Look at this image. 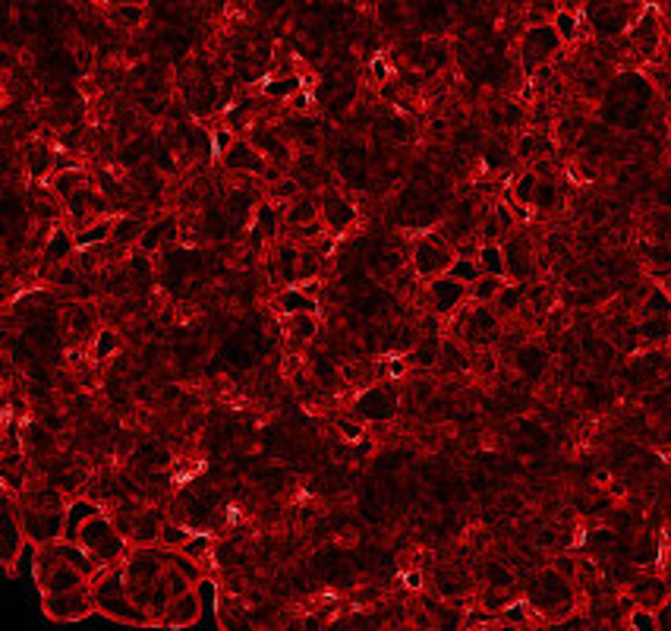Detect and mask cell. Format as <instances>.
I'll return each instance as SVG.
<instances>
[{
  "label": "cell",
  "mask_w": 671,
  "mask_h": 631,
  "mask_svg": "<svg viewBox=\"0 0 671 631\" xmlns=\"http://www.w3.org/2000/svg\"><path fill=\"white\" fill-rule=\"evenodd\" d=\"M668 350H671V341H668Z\"/></svg>",
  "instance_id": "obj_57"
},
{
  "label": "cell",
  "mask_w": 671,
  "mask_h": 631,
  "mask_svg": "<svg viewBox=\"0 0 671 631\" xmlns=\"http://www.w3.org/2000/svg\"><path fill=\"white\" fill-rule=\"evenodd\" d=\"M536 186H539V174L529 168V171H520L514 180H511V186L504 190V199H511V203H520V205H529V209H533Z\"/></svg>",
  "instance_id": "obj_35"
},
{
  "label": "cell",
  "mask_w": 671,
  "mask_h": 631,
  "mask_svg": "<svg viewBox=\"0 0 671 631\" xmlns=\"http://www.w3.org/2000/svg\"><path fill=\"white\" fill-rule=\"evenodd\" d=\"M319 205H322V221L328 224L331 234H340V230H347L353 221H357V209H353V203H347L334 186L331 190L325 186V190L319 193Z\"/></svg>",
  "instance_id": "obj_15"
},
{
  "label": "cell",
  "mask_w": 671,
  "mask_h": 631,
  "mask_svg": "<svg viewBox=\"0 0 671 631\" xmlns=\"http://www.w3.org/2000/svg\"><path fill=\"white\" fill-rule=\"evenodd\" d=\"M91 591H95V609L101 616L114 618V622L124 625H142L149 628L151 618L142 606H136V600L130 597V587H126V572L124 562L120 566H105L95 578H91Z\"/></svg>",
  "instance_id": "obj_1"
},
{
  "label": "cell",
  "mask_w": 671,
  "mask_h": 631,
  "mask_svg": "<svg viewBox=\"0 0 671 631\" xmlns=\"http://www.w3.org/2000/svg\"><path fill=\"white\" fill-rule=\"evenodd\" d=\"M529 612H533V606H529L527 600H514V603H508L502 612H498V622L502 625H527Z\"/></svg>",
  "instance_id": "obj_49"
},
{
  "label": "cell",
  "mask_w": 671,
  "mask_h": 631,
  "mask_svg": "<svg viewBox=\"0 0 671 631\" xmlns=\"http://www.w3.org/2000/svg\"><path fill=\"white\" fill-rule=\"evenodd\" d=\"M643 316H671V290L652 284L643 294Z\"/></svg>",
  "instance_id": "obj_42"
},
{
  "label": "cell",
  "mask_w": 671,
  "mask_h": 631,
  "mask_svg": "<svg viewBox=\"0 0 671 631\" xmlns=\"http://www.w3.org/2000/svg\"><path fill=\"white\" fill-rule=\"evenodd\" d=\"M523 303H527V284L508 281L502 290H498V297H495V303H492V307L498 309V316H502V319H511V316H520Z\"/></svg>",
  "instance_id": "obj_30"
},
{
  "label": "cell",
  "mask_w": 671,
  "mask_h": 631,
  "mask_svg": "<svg viewBox=\"0 0 671 631\" xmlns=\"http://www.w3.org/2000/svg\"><path fill=\"white\" fill-rule=\"evenodd\" d=\"M637 335L643 344L658 348V344L671 341V316H643V323L637 325Z\"/></svg>",
  "instance_id": "obj_31"
},
{
  "label": "cell",
  "mask_w": 671,
  "mask_h": 631,
  "mask_svg": "<svg viewBox=\"0 0 671 631\" xmlns=\"http://www.w3.org/2000/svg\"><path fill=\"white\" fill-rule=\"evenodd\" d=\"M398 411H400V394L394 382L363 388L357 394V402H353V414L363 423H388L398 417Z\"/></svg>",
  "instance_id": "obj_7"
},
{
  "label": "cell",
  "mask_w": 671,
  "mask_h": 631,
  "mask_svg": "<svg viewBox=\"0 0 671 631\" xmlns=\"http://www.w3.org/2000/svg\"><path fill=\"white\" fill-rule=\"evenodd\" d=\"M145 228H149V224H145L142 218L133 215V212H126V215H117V218H114L111 240H114L117 246H124V250L133 253V250L139 246V240H142Z\"/></svg>",
  "instance_id": "obj_25"
},
{
  "label": "cell",
  "mask_w": 671,
  "mask_h": 631,
  "mask_svg": "<svg viewBox=\"0 0 671 631\" xmlns=\"http://www.w3.org/2000/svg\"><path fill=\"white\" fill-rule=\"evenodd\" d=\"M218 161H221L230 174H253V177H262V180H280V177H274L271 161H268V158L262 155L246 136H237V143L230 145V151L224 158H218Z\"/></svg>",
  "instance_id": "obj_10"
},
{
  "label": "cell",
  "mask_w": 671,
  "mask_h": 631,
  "mask_svg": "<svg viewBox=\"0 0 671 631\" xmlns=\"http://www.w3.org/2000/svg\"><path fill=\"white\" fill-rule=\"evenodd\" d=\"M57 151L60 149H51V145L45 143H35L26 149V174L32 180H51L54 174V165H57Z\"/></svg>",
  "instance_id": "obj_23"
},
{
  "label": "cell",
  "mask_w": 671,
  "mask_h": 631,
  "mask_svg": "<svg viewBox=\"0 0 671 631\" xmlns=\"http://www.w3.org/2000/svg\"><path fill=\"white\" fill-rule=\"evenodd\" d=\"M573 600H577L573 581L555 572L552 566L539 568L527 584V603L533 606V612H546L552 622H564V616L573 609Z\"/></svg>",
  "instance_id": "obj_2"
},
{
  "label": "cell",
  "mask_w": 671,
  "mask_h": 631,
  "mask_svg": "<svg viewBox=\"0 0 671 631\" xmlns=\"http://www.w3.org/2000/svg\"><path fill=\"white\" fill-rule=\"evenodd\" d=\"M391 76H394V73H391V66H388L385 57H375V60H372V79H375L378 86H382V82H388Z\"/></svg>",
  "instance_id": "obj_53"
},
{
  "label": "cell",
  "mask_w": 671,
  "mask_h": 631,
  "mask_svg": "<svg viewBox=\"0 0 671 631\" xmlns=\"http://www.w3.org/2000/svg\"><path fill=\"white\" fill-rule=\"evenodd\" d=\"M126 269H130V281L136 294H149L155 288V263H151L149 253L133 250L130 259H126Z\"/></svg>",
  "instance_id": "obj_27"
},
{
  "label": "cell",
  "mask_w": 671,
  "mask_h": 631,
  "mask_svg": "<svg viewBox=\"0 0 671 631\" xmlns=\"http://www.w3.org/2000/svg\"><path fill=\"white\" fill-rule=\"evenodd\" d=\"M624 591L637 600V606H646V609L658 612V606H662L671 593V581H668V575H656L652 568H640L637 578H633Z\"/></svg>",
  "instance_id": "obj_13"
},
{
  "label": "cell",
  "mask_w": 671,
  "mask_h": 631,
  "mask_svg": "<svg viewBox=\"0 0 671 631\" xmlns=\"http://www.w3.org/2000/svg\"><path fill=\"white\" fill-rule=\"evenodd\" d=\"M454 259H457L454 244H451L442 230L423 234L410 250V265H413V272H417V278H423V281H432V278L444 275Z\"/></svg>",
  "instance_id": "obj_5"
},
{
  "label": "cell",
  "mask_w": 671,
  "mask_h": 631,
  "mask_svg": "<svg viewBox=\"0 0 671 631\" xmlns=\"http://www.w3.org/2000/svg\"><path fill=\"white\" fill-rule=\"evenodd\" d=\"M423 584H426V581H423V572H417V568L404 575V587H407V591H423Z\"/></svg>",
  "instance_id": "obj_55"
},
{
  "label": "cell",
  "mask_w": 671,
  "mask_h": 631,
  "mask_svg": "<svg viewBox=\"0 0 671 631\" xmlns=\"http://www.w3.org/2000/svg\"><path fill=\"white\" fill-rule=\"evenodd\" d=\"M548 360H552V354L536 341H520L514 350V369L529 382H539L542 376H546Z\"/></svg>",
  "instance_id": "obj_17"
},
{
  "label": "cell",
  "mask_w": 671,
  "mask_h": 631,
  "mask_svg": "<svg viewBox=\"0 0 671 631\" xmlns=\"http://www.w3.org/2000/svg\"><path fill=\"white\" fill-rule=\"evenodd\" d=\"M164 521H168V518H164L161 508L145 506L142 512H139V518H136V527H133L130 543L133 546H158V543H161Z\"/></svg>",
  "instance_id": "obj_20"
},
{
  "label": "cell",
  "mask_w": 671,
  "mask_h": 631,
  "mask_svg": "<svg viewBox=\"0 0 671 631\" xmlns=\"http://www.w3.org/2000/svg\"><path fill=\"white\" fill-rule=\"evenodd\" d=\"M656 616H658V631H671V593H668V600L658 606Z\"/></svg>",
  "instance_id": "obj_54"
},
{
  "label": "cell",
  "mask_w": 671,
  "mask_h": 631,
  "mask_svg": "<svg viewBox=\"0 0 671 631\" xmlns=\"http://www.w3.org/2000/svg\"><path fill=\"white\" fill-rule=\"evenodd\" d=\"M552 568H555V572L564 575V578L577 581V575H581V559H577V556H555Z\"/></svg>",
  "instance_id": "obj_52"
},
{
  "label": "cell",
  "mask_w": 671,
  "mask_h": 631,
  "mask_svg": "<svg viewBox=\"0 0 671 631\" xmlns=\"http://www.w3.org/2000/svg\"><path fill=\"white\" fill-rule=\"evenodd\" d=\"M183 552L193 556L196 562H211L215 559V537H211L209 531H196L189 537V543L183 546Z\"/></svg>",
  "instance_id": "obj_44"
},
{
  "label": "cell",
  "mask_w": 671,
  "mask_h": 631,
  "mask_svg": "<svg viewBox=\"0 0 671 631\" xmlns=\"http://www.w3.org/2000/svg\"><path fill=\"white\" fill-rule=\"evenodd\" d=\"M508 284V278L498 275H483L476 284H469V303H495L498 290Z\"/></svg>",
  "instance_id": "obj_40"
},
{
  "label": "cell",
  "mask_w": 671,
  "mask_h": 631,
  "mask_svg": "<svg viewBox=\"0 0 671 631\" xmlns=\"http://www.w3.org/2000/svg\"><path fill=\"white\" fill-rule=\"evenodd\" d=\"M111 22L120 29H139L145 22V4H117L111 10Z\"/></svg>",
  "instance_id": "obj_45"
},
{
  "label": "cell",
  "mask_w": 671,
  "mask_h": 631,
  "mask_svg": "<svg viewBox=\"0 0 671 631\" xmlns=\"http://www.w3.org/2000/svg\"><path fill=\"white\" fill-rule=\"evenodd\" d=\"M483 275H498L508 278V265H504V246L502 244H483L479 246V256H476Z\"/></svg>",
  "instance_id": "obj_37"
},
{
  "label": "cell",
  "mask_w": 671,
  "mask_h": 631,
  "mask_svg": "<svg viewBox=\"0 0 671 631\" xmlns=\"http://www.w3.org/2000/svg\"><path fill=\"white\" fill-rule=\"evenodd\" d=\"M442 341H444L442 332H419V341L413 344V350H410V354H404V357L410 360V367L435 369L438 357H442Z\"/></svg>",
  "instance_id": "obj_22"
},
{
  "label": "cell",
  "mask_w": 671,
  "mask_h": 631,
  "mask_svg": "<svg viewBox=\"0 0 671 631\" xmlns=\"http://www.w3.org/2000/svg\"><path fill=\"white\" fill-rule=\"evenodd\" d=\"M627 559L637 568H656L662 562V543H658L656 531H640L627 543Z\"/></svg>",
  "instance_id": "obj_18"
},
{
  "label": "cell",
  "mask_w": 671,
  "mask_h": 631,
  "mask_svg": "<svg viewBox=\"0 0 671 631\" xmlns=\"http://www.w3.org/2000/svg\"><path fill=\"white\" fill-rule=\"evenodd\" d=\"M47 186H51L54 196H57L60 203H66V199H70L73 193H79L82 186H89V174H85L82 168H70V171L54 174V177L47 180Z\"/></svg>",
  "instance_id": "obj_33"
},
{
  "label": "cell",
  "mask_w": 671,
  "mask_h": 631,
  "mask_svg": "<svg viewBox=\"0 0 671 631\" xmlns=\"http://www.w3.org/2000/svg\"><path fill=\"white\" fill-rule=\"evenodd\" d=\"M193 524H183V521H164V531H161V546L168 549H183L193 537Z\"/></svg>",
  "instance_id": "obj_46"
},
{
  "label": "cell",
  "mask_w": 671,
  "mask_h": 631,
  "mask_svg": "<svg viewBox=\"0 0 671 631\" xmlns=\"http://www.w3.org/2000/svg\"><path fill=\"white\" fill-rule=\"evenodd\" d=\"M176 237H180V218L174 215V212H164V215L151 218L149 228H145L142 240H139L136 250L149 253V256H158L161 250H168L170 244H174Z\"/></svg>",
  "instance_id": "obj_14"
},
{
  "label": "cell",
  "mask_w": 671,
  "mask_h": 631,
  "mask_svg": "<svg viewBox=\"0 0 671 631\" xmlns=\"http://www.w3.org/2000/svg\"><path fill=\"white\" fill-rule=\"evenodd\" d=\"M22 524H26V537L32 543H51V540L64 537L66 527V508H32L22 506Z\"/></svg>",
  "instance_id": "obj_11"
},
{
  "label": "cell",
  "mask_w": 671,
  "mask_h": 631,
  "mask_svg": "<svg viewBox=\"0 0 671 631\" xmlns=\"http://www.w3.org/2000/svg\"><path fill=\"white\" fill-rule=\"evenodd\" d=\"M426 297H429V309L442 319H454L469 300V284L457 281L451 275H438L426 281Z\"/></svg>",
  "instance_id": "obj_9"
},
{
  "label": "cell",
  "mask_w": 671,
  "mask_h": 631,
  "mask_svg": "<svg viewBox=\"0 0 671 631\" xmlns=\"http://www.w3.org/2000/svg\"><path fill=\"white\" fill-rule=\"evenodd\" d=\"M303 89V76H297V73H290V76H268L265 82H262V95H265L268 101H287L294 92H300Z\"/></svg>",
  "instance_id": "obj_36"
},
{
  "label": "cell",
  "mask_w": 671,
  "mask_h": 631,
  "mask_svg": "<svg viewBox=\"0 0 671 631\" xmlns=\"http://www.w3.org/2000/svg\"><path fill=\"white\" fill-rule=\"evenodd\" d=\"M274 307L280 316L290 313H319V297L309 294L303 284H290V288H280V294L274 297Z\"/></svg>",
  "instance_id": "obj_21"
},
{
  "label": "cell",
  "mask_w": 671,
  "mask_h": 631,
  "mask_svg": "<svg viewBox=\"0 0 671 631\" xmlns=\"http://www.w3.org/2000/svg\"><path fill=\"white\" fill-rule=\"evenodd\" d=\"M502 246H504V265H508V281L527 284L529 278L536 275V250H533V244H529L520 230H514V234L504 237Z\"/></svg>",
  "instance_id": "obj_12"
},
{
  "label": "cell",
  "mask_w": 671,
  "mask_h": 631,
  "mask_svg": "<svg viewBox=\"0 0 671 631\" xmlns=\"http://www.w3.org/2000/svg\"><path fill=\"white\" fill-rule=\"evenodd\" d=\"M76 543H82V549L89 552L91 559L99 562L101 568H105V566H120V562H124L126 556H130V549H133V543L117 531V524H114L108 512L91 514V518L82 524V531H79Z\"/></svg>",
  "instance_id": "obj_3"
},
{
  "label": "cell",
  "mask_w": 671,
  "mask_h": 631,
  "mask_svg": "<svg viewBox=\"0 0 671 631\" xmlns=\"http://www.w3.org/2000/svg\"><path fill=\"white\" fill-rule=\"evenodd\" d=\"M284 335L290 341V348L300 350L303 344L315 341L319 335V313H290L284 316Z\"/></svg>",
  "instance_id": "obj_19"
},
{
  "label": "cell",
  "mask_w": 671,
  "mask_h": 631,
  "mask_svg": "<svg viewBox=\"0 0 671 631\" xmlns=\"http://www.w3.org/2000/svg\"><path fill=\"white\" fill-rule=\"evenodd\" d=\"M41 609L54 622H82L85 616H91L95 609V591H91V581L76 591H57V593H41Z\"/></svg>",
  "instance_id": "obj_6"
},
{
  "label": "cell",
  "mask_w": 671,
  "mask_h": 631,
  "mask_svg": "<svg viewBox=\"0 0 671 631\" xmlns=\"http://www.w3.org/2000/svg\"><path fill=\"white\" fill-rule=\"evenodd\" d=\"M444 275L457 278V281H463V284H476L479 278H483V269H479V263H476V259L457 256L454 263H451V269L444 272Z\"/></svg>",
  "instance_id": "obj_47"
},
{
  "label": "cell",
  "mask_w": 671,
  "mask_h": 631,
  "mask_svg": "<svg viewBox=\"0 0 671 631\" xmlns=\"http://www.w3.org/2000/svg\"><path fill=\"white\" fill-rule=\"evenodd\" d=\"M196 622H202V603H199V593L193 587L189 593H180V597L170 600L161 625L164 628H189V625Z\"/></svg>",
  "instance_id": "obj_16"
},
{
  "label": "cell",
  "mask_w": 671,
  "mask_h": 631,
  "mask_svg": "<svg viewBox=\"0 0 671 631\" xmlns=\"http://www.w3.org/2000/svg\"><path fill=\"white\" fill-rule=\"evenodd\" d=\"M196 593H199V603H202V618L205 612H215L218 616V600H221V593H218V584L205 575L202 581H196Z\"/></svg>",
  "instance_id": "obj_48"
},
{
  "label": "cell",
  "mask_w": 671,
  "mask_h": 631,
  "mask_svg": "<svg viewBox=\"0 0 671 631\" xmlns=\"http://www.w3.org/2000/svg\"><path fill=\"white\" fill-rule=\"evenodd\" d=\"M105 512V506L95 499H76L73 496L70 506H66V527H64V540H73L76 543L79 540V531H82V524L91 518V514H99Z\"/></svg>",
  "instance_id": "obj_24"
},
{
  "label": "cell",
  "mask_w": 671,
  "mask_h": 631,
  "mask_svg": "<svg viewBox=\"0 0 671 631\" xmlns=\"http://www.w3.org/2000/svg\"><path fill=\"white\" fill-rule=\"evenodd\" d=\"M26 524H22V502L20 493L4 489V543H0V562L10 575L16 572V559L26 546Z\"/></svg>",
  "instance_id": "obj_8"
},
{
  "label": "cell",
  "mask_w": 671,
  "mask_h": 631,
  "mask_svg": "<svg viewBox=\"0 0 671 631\" xmlns=\"http://www.w3.org/2000/svg\"><path fill=\"white\" fill-rule=\"evenodd\" d=\"M170 600H174V593H170V587H168V581H158L155 587H151V597H149V606H145V612H149V618H151V625H161V618H164V612H168V606H170Z\"/></svg>",
  "instance_id": "obj_43"
},
{
  "label": "cell",
  "mask_w": 671,
  "mask_h": 631,
  "mask_svg": "<svg viewBox=\"0 0 671 631\" xmlns=\"http://www.w3.org/2000/svg\"><path fill=\"white\" fill-rule=\"evenodd\" d=\"M114 218H117V215L95 218V221L85 224V228L73 230V234H76V246H79V250H85V246L108 244V240H111V230H114Z\"/></svg>",
  "instance_id": "obj_32"
},
{
  "label": "cell",
  "mask_w": 671,
  "mask_h": 631,
  "mask_svg": "<svg viewBox=\"0 0 671 631\" xmlns=\"http://www.w3.org/2000/svg\"><path fill=\"white\" fill-rule=\"evenodd\" d=\"M322 218V205H319V196H297L294 203H287L284 205V224L290 230L294 228H303V224L309 221H319Z\"/></svg>",
  "instance_id": "obj_26"
},
{
  "label": "cell",
  "mask_w": 671,
  "mask_h": 631,
  "mask_svg": "<svg viewBox=\"0 0 671 631\" xmlns=\"http://www.w3.org/2000/svg\"><path fill=\"white\" fill-rule=\"evenodd\" d=\"M211 136H215V158H224L230 151V145L237 143V133L230 126H215Z\"/></svg>",
  "instance_id": "obj_51"
},
{
  "label": "cell",
  "mask_w": 671,
  "mask_h": 631,
  "mask_svg": "<svg viewBox=\"0 0 671 631\" xmlns=\"http://www.w3.org/2000/svg\"><path fill=\"white\" fill-rule=\"evenodd\" d=\"M552 26H555V32L561 35V41H564V45H573V41L583 35V16L581 13H571V10L561 7L558 13H555Z\"/></svg>",
  "instance_id": "obj_38"
},
{
  "label": "cell",
  "mask_w": 671,
  "mask_h": 631,
  "mask_svg": "<svg viewBox=\"0 0 671 631\" xmlns=\"http://www.w3.org/2000/svg\"><path fill=\"white\" fill-rule=\"evenodd\" d=\"M120 354V335L114 329H108V325H101L99 332H95V344H91V357L99 363L111 360V357Z\"/></svg>",
  "instance_id": "obj_39"
},
{
  "label": "cell",
  "mask_w": 671,
  "mask_h": 631,
  "mask_svg": "<svg viewBox=\"0 0 671 631\" xmlns=\"http://www.w3.org/2000/svg\"><path fill=\"white\" fill-rule=\"evenodd\" d=\"M89 584V578H85L82 572H79L76 566H70V562H60L57 568H54L51 581H47L45 587H41V593H57V591H76V587Z\"/></svg>",
  "instance_id": "obj_34"
},
{
  "label": "cell",
  "mask_w": 671,
  "mask_h": 631,
  "mask_svg": "<svg viewBox=\"0 0 671 631\" xmlns=\"http://www.w3.org/2000/svg\"><path fill=\"white\" fill-rule=\"evenodd\" d=\"M561 51H564V41L555 32L552 22L548 26H527L520 35V48H517V54H520V73L527 79H533L536 70L546 64H555L561 57Z\"/></svg>",
  "instance_id": "obj_4"
},
{
  "label": "cell",
  "mask_w": 671,
  "mask_h": 631,
  "mask_svg": "<svg viewBox=\"0 0 671 631\" xmlns=\"http://www.w3.org/2000/svg\"><path fill=\"white\" fill-rule=\"evenodd\" d=\"M564 205V190L555 177H539V186H536L533 196V212L539 215H555V212Z\"/></svg>",
  "instance_id": "obj_29"
},
{
  "label": "cell",
  "mask_w": 671,
  "mask_h": 631,
  "mask_svg": "<svg viewBox=\"0 0 671 631\" xmlns=\"http://www.w3.org/2000/svg\"><path fill=\"white\" fill-rule=\"evenodd\" d=\"M183 151H189L193 158L211 161L215 158V136H211V130H205L199 124H186L183 126Z\"/></svg>",
  "instance_id": "obj_28"
},
{
  "label": "cell",
  "mask_w": 671,
  "mask_h": 631,
  "mask_svg": "<svg viewBox=\"0 0 671 631\" xmlns=\"http://www.w3.org/2000/svg\"><path fill=\"white\" fill-rule=\"evenodd\" d=\"M483 581H486V584H492V587H502V591H517V575L511 572L504 562H498V559L486 562Z\"/></svg>",
  "instance_id": "obj_41"
},
{
  "label": "cell",
  "mask_w": 671,
  "mask_h": 631,
  "mask_svg": "<svg viewBox=\"0 0 671 631\" xmlns=\"http://www.w3.org/2000/svg\"><path fill=\"white\" fill-rule=\"evenodd\" d=\"M627 628H637V631H658V616L656 609H646V606H637L627 618Z\"/></svg>",
  "instance_id": "obj_50"
},
{
  "label": "cell",
  "mask_w": 671,
  "mask_h": 631,
  "mask_svg": "<svg viewBox=\"0 0 671 631\" xmlns=\"http://www.w3.org/2000/svg\"><path fill=\"white\" fill-rule=\"evenodd\" d=\"M120 4H145V0H120Z\"/></svg>",
  "instance_id": "obj_56"
}]
</instances>
